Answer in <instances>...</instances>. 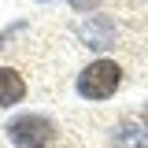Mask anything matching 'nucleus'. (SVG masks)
I'll list each match as a JSON object with an SVG mask.
<instances>
[{
	"label": "nucleus",
	"mask_w": 148,
	"mask_h": 148,
	"mask_svg": "<svg viewBox=\"0 0 148 148\" xmlns=\"http://www.w3.org/2000/svg\"><path fill=\"white\" fill-rule=\"evenodd\" d=\"M8 141L15 148H52L59 141V130L48 115H37V111H26V115H15L8 122Z\"/></svg>",
	"instance_id": "f257e3e1"
},
{
	"label": "nucleus",
	"mask_w": 148,
	"mask_h": 148,
	"mask_svg": "<svg viewBox=\"0 0 148 148\" xmlns=\"http://www.w3.org/2000/svg\"><path fill=\"white\" fill-rule=\"evenodd\" d=\"M119 85H122V67L115 59H92L74 82L82 100H111L119 92Z\"/></svg>",
	"instance_id": "f03ea898"
},
{
	"label": "nucleus",
	"mask_w": 148,
	"mask_h": 148,
	"mask_svg": "<svg viewBox=\"0 0 148 148\" xmlns=\"http://www.w3.org/2000/svg\"><path fill=\"white\" fill-rule=\"evenodd\" d=\"M78 37H82L89 48L104 52V48L115 45V18L111 15H89V18H82V22H78Z\"/></svg>",
	"instance_id": "7ed1b4c3"
},
{
	"label": "nucleus",
	"mask_w": 148,
	"mask_h": 148,
	"mask_svg": "<svg viewBox=\"0 0 148 148\" xmlns=\"http://www.w3.org/2000/svg\"><path fill=\"white\" fill-rule=\"evenodd\" d=\"M111 148H148V130L133 119H122L111 130Z\"/></svg>",
	"instance_id": "20e7f679"
},
{
	"label": "nucleus",
	"mask_w": 148,
	"mask_h": 148,
	"mask_svg": "<svg viewBox=\"0 0 148 148\" xmlns=\"http://www.w3.org/2000/svg\"><path fill=\"white\" fill-rule=\"evenodd\" d=\"M26 100V78L15 67H0V108H11Z\"/></svg>",
	"instance_id": "39448f33"
},
{
	"label": "nucleus",
	"mask_w": 148,
	"mask_h": 148,
	"mask_svg": "<svg viewBox=\"0 0 148 148\" xmlns=\"http://www.w3.org/2000/svg\"><path fill=\"white\" fill-rule=\"evenodd\" d=\"M141 126H145V130H148V108H145V111H141Z\"/></svg>",
	"instance_id": "423d86ee"
},
{
	"label": "nucleus",
	"mask_w": 148,
	"mask_h": 148,
	"mask_svg": "<svg viewBox=\"0 0 148 148\" xmlns=\"http://www.w3.org/2000/svg\"><path fill=\"white\" fill-rule=\"evenodd\" d=\"M4 45H8V34H0V48H4Z\"/></svg>",
	"instance_id": "0eeeda50"
},
{
	"label": "nucleus",
	"mask_w": 148,
	"mask_h": 148,
	"mask_svg": "<svg viewBox=\"0 0 148 148\" xmlns=\"http://www.w3.org/2000/svg\"><path fill=\"white\" fill-rule=\"evenodd\" d=\"M41 4H52V0H41ZM71 4H74V0H71Z\"/></svg>",
	"instance_id": "6e6552de"
}]
</instances>
